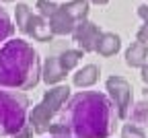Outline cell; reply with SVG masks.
<instances>
[{"label":"cell","instance_id":"obj_6","mask_svg":"<svg viewBox=\"0 0 148 138\" xmlns=\"http://www.w3.org/2000/svg\"><path fill=\"white\" fill-rule=\"evenodd\" d=\"M35 6H37V14L47 23V27L53 35H72L76 21L68 14V10L64 6L49 2V0H37Z\"/></svg>","mask_w":148,"mask_h":138},{"label":"cell","instance_id":"obj_24","mask_svg":"<svg viewBox=\"0 0 148 138\" xmlns=\"http://www.w3.org/2000/svg\"><path fill=\"white\" fill-rule=\"evenodd\" d=\"M0 2H14V0H0Z\"/></svg>","mask_w":148,"mask_h":138},{"label":"cell","instance_id":"obj_20","mask_svg":"<svg viewBox=\"0 0 148 138\" xmlns=\"http://www.w3.org/2000/svg\"><path fill=\"white\" fill-rule=\"evenodd\" d=\"M138 17L144 21V25H148V4H142L138 6Z\"/></svg>","mask_w":148,"mask_h":138},{"label":"cell","instance_id":"obj_9","mask_svg":"<svg viewBox=\"0 0 148 138\" xmlns=\"http://www.w3.org/2000/svg\"><path fill=\"white\" fill-rule=\"evenodd\" d=\"M148 62V43L144 41H136L125 50V64L130 68H142Z\"/></svg>","mask_w":148,"mask_h":138},{"label":"cell","instance_id":"obj_13","mask_svg":"<svg viewBox=\"0 0 148 138\" xmlns=\"http://www.w3.org/2000/svg\"><path fill=\"white\" fill-rule=\"evenodd\" d=\"M127 122L140 128H148V101H138L134 107H130Z\"/></svg>","mask_w":148,"mask_h":138},{"label":"cell","instance_id":"obj_25","mask_svg":"<svg viewBox=\"0 0 148 138\" xmlns=\"http://www.w3.org/2000/svg\"><path fill=\"white\" fill-rule=\"evenodd\" d=\"M144 95H146V97H148V87H146V89H144Z\"/></svg>","mask_w":148,"mask_h":138},{"label":"cell","instance_id":"obj_14","mask_svg":"<svg viewBox=\"0 0 148 138\" xmlns=\"http://www.w3.org/2000/svg\"><path fill=\"white\" fill-rule=\"evenodd\" d=\"M62 6L68 10V14H70L76 23L88 17V0H70V2H66V4H62Z\"/></svg>","mask_w":148,"mask_h":138},{"label":"cell","instance_id":"obj_2","mask_svg":"<svg viewBox=\"0 0 148 138\" xmlns=\"http://www.w3.org/2000/svg\"><path fill=\"white\" fill-rule=\"evenodd\" d=\"M41 81L39 54L25 39H6L0 46V87L27 91Z\"/></svg>","mask_w":148,"mask_h":138},{"label":"cell","instance_id":"obj_7","mask_svg":"<svg viewBox=\"0 0 148 138\" xmlns=\"http://www.w3.org/2000/svg\"><path fill=\"white\" fill-rule=\"evenodd\" d=\"M105 91L117 111V117L119 120H127L130 107H132V85L123 76H109L105 83Z\"/></svg>","mask_w":148,"mask_h":138},{"label":"cell","instance_id":"obj_19","mask_svg":"<svg viewBox=\"0 0 148 138\" xmlns=\"http://www.w3.org/2000/svg\"><path fill=\"white\" fill-rule=\"evenodd\" d=\"M136 39H138V41H144V43H148V25H142V27L138 29V33H136Z\"/></svg>","mask_w":148,"mask_h":138},{"label":"cell","instance_id":"obj_15","mask_svg":"<svg viewBox=\"0 0 148 138\" xmlns=\"http://www.w3.org/2000/svg\"><path fill=\"white\" fill-rule=\"evenodd\" d=\"M80 58H82V50H66L58 56V60H60V66L70 72L72 68H76V64L80 62Z\"/></svg>","mask_w":148,"mask_h":138},{"label":"cell","instance_id":"obj_4","mask_svg":"<svg viewBox=\"0 0 148 138\" xmlns=\"http://www.w3.org/2000/svg\"><path fill=\"white\" fill-rule=\"evenodd\" d=\"M70 97V89L66 85H60V87H53L49 91L43 93V99L37 103L29 115H27V122L31 124L33 132L35 134H45L49 132L51 124H53V117L58 115V111L62 109V105L68 101Z\"/></svg>","mask_w":148,"mask_h":138},{"label":"cell","instance_id":"obj_17","mask_svg":"<svg viewBox=\"0 0 148 138\" xmlns=\"http://www.w3.org/2000/svg\"><path fill=\"white\" fill-rule=\"evenodd\" d=\"M121 138H146V132L140 126H134V124L127 122L121 128Z\"/></svg>","mask_w":148,"mask_h":138},{"label":"cell","instance_id":"obj_23","mask_svg":"<svg viewBox=\"0 0 148 138\" xmlns=\"http://www.w3.org/2000/svg\"><path fill=\"white\" fill-rule=\"evenodd\" d=\"M90 2H95V4H107L109 0H90Z\"/></svg>","mask_w":148,"mask_h":138},{"label":"cell","instance_id":"obj_12","mask_svg":"<svg viewBox=\"0 0 148 138\" xmlns=\"http://www.w3.org/2000/svg\"><path fill=\"white\" fill-rule=\"evenodd\" d=\"M119 48H121V39H119V35H115V33H101L95 52H97L99 56H103V58H109V56L117 54Z\"/></svg>","mask_w":148,"mask_h":138},{"label":"cell","instance_id":"obj_10","mask_svg":"<svg viewBox=\"0 0 148 138\" xmlns=\"http://www.w3.org/2000/svg\"><path fill=\"white\" fill-rule=\"evenodd\" d=\"M64 76H66V70L60 66L58 58H45V62L41 66V81L45 85H58Z\"/></svg>","mask_w":148,"mask_h":138},{"label":"cell","instance_id":"obj_11","mask_svg":"<svg viewBox=\"0 0 148 138\" xmlns=\"http://www.w3.org/2000/svg\"><path fill=\"white\" fill-rule=\"evenodd\" d=\"M99 74H101L99 66L86 64V66H82V68H78L76 72H74L72 83L76 85V87H80V89H86V87H92V85L99 81Z\"/></svg>","mask_w":148,"mask_h":138},{"label":"cell","instance_id":"obj_8","mask_svg":"<svg viewBox=\"0 0 148 138\" xmlns=\"http://www.w3.org/2000/svg\"><path fill=\"white\" fill-rule=\"evenodd\" d=\"M101 33H103V31H101L95 23H92V21H88V19H82V21H78L76 27H74L72 37H74L76 46H78L84 54H90V52H95Z\"/></svg>","mask_w":148,"mask_h":138},{"label":"cell","instance_id":"obj_22","mask_svg":"<svg viewBox=\"0 0 148 138\" xmlns=\"http://www.w3.org/2000/svg\"><path fill=\"white\" fill-rule=\"evenodd\" d=\"M49 138H72V136H66V134H51Z\"/></svg>","mask_w":148,"mask_h":138},{"label":"cell","instance_id":"obj_1","mask_svg":"<svg viewBox=\"0 0 148 138\" xmlns=\"http://www.w3.org/2000/svg\"><path fill=\"white\" fill-rule=\"evenodd\" d=\"M117 120V111L107 95L99 91H80L68 97L49 132L72 138H109L115 132Z\"/></svg>","mask_w":148,"mask_h":138},{"label":"cell","instance_id":"obj_21","mask_svg":"<svg viewBox=\"0 0 148 138\" xmlns=\"http://www.w3.org/2000/svg\"><path fill=\"white\" fill-rule=\"evenodd\" d=\"M140 76H142V81H144V85L148 87V62L142 66V72H140Z\"/></svg>","mask_w":148,"mask_h":138},{"label":"cell","instance_id":"obj_3","mask_svg":"<svg viewBox=\"0 0 148 138\" xmlns=\"http://www.w3.org/2000/svg\"><path fill=\"white\" fill-rule=\"evenodd\" d=\"M29 99L27 95L14 89L0 87V136H12L27 122Z\"/></svg>","mask_w":148,"mask_h":138},{"label":"cell","instance_id":"obj_16","mask_svg":"<svg viewBox=\"0 0 148 138\" xmlns=\"http://www.w3.org/2000/svg\"><path fill=\"white\" fill-rule=\"evenodd\" d=\"M14 33V25L10 21V17L4 8H0V46H2L6 39H10Z\"/></svg>","mask_w":148,"mask_h":138},{"label":"cell","instance_id":"obj_5","mask_svg":"<svg viewBox=\"0 0 148 138\" xmlns=\"http://www.w3.org/2000/svg\"><path fill=\"white\" fill-rule=\"evenodd\" d=\"M14 17H16V29L21 31V33H25V35H29V37H33L35 41L47 43V41H51V39L56 37L49 31L47 23L43 21L39 14H35L25 2H18L16 4Z\"/></svg>","mask_w":148,"mask_h":138},{"label":"cell","instance_id":"obj_18","mask_svg":"<svg viewBox=\"0 0 148 138\" xmlns=\"http://www.w3.org/2000/svg\"><path fill=\"white\" fill-rule=\"evenodd\" d=\"M31 136H33V128H31V124H29V122H25V124L18 128L10 138H31Z\"/></svg>","mask_w":148,"mask_h":138}]
</instances>
